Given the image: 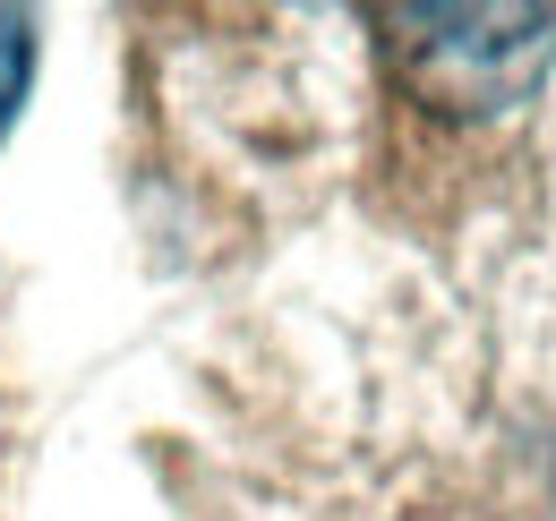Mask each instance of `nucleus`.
Masks as SVG:
<instances>
[{"instance_id": "nucleus-1", "label": "nucleus", "mask_w": 556, "mask_h": 521, "mask_svg": "<svg viewBox=\"0 0 556 521\" xmlns=\"http://www.w3.org/2000/svg\"><path fill=\"white\" fill-rule=\"evenodd\" d=\"M386 26L437 112H505L556 61V9H394Z\"/></svg>"}, {"instance_id": "nucleus-2", "label": "nucleus", "mask_w": 556, "mask_h": 521, "mask_svg": "<svg viewBox=\"0 0 556 521\" xmlns=\"http://www.w3.org/2000/svg\"><path fill=\"white\" fill-rule=\"evenodd\" d=\"M26 86H35V17L26 9H0V137L17 120Z\"/></svg>"}]
</instances>
